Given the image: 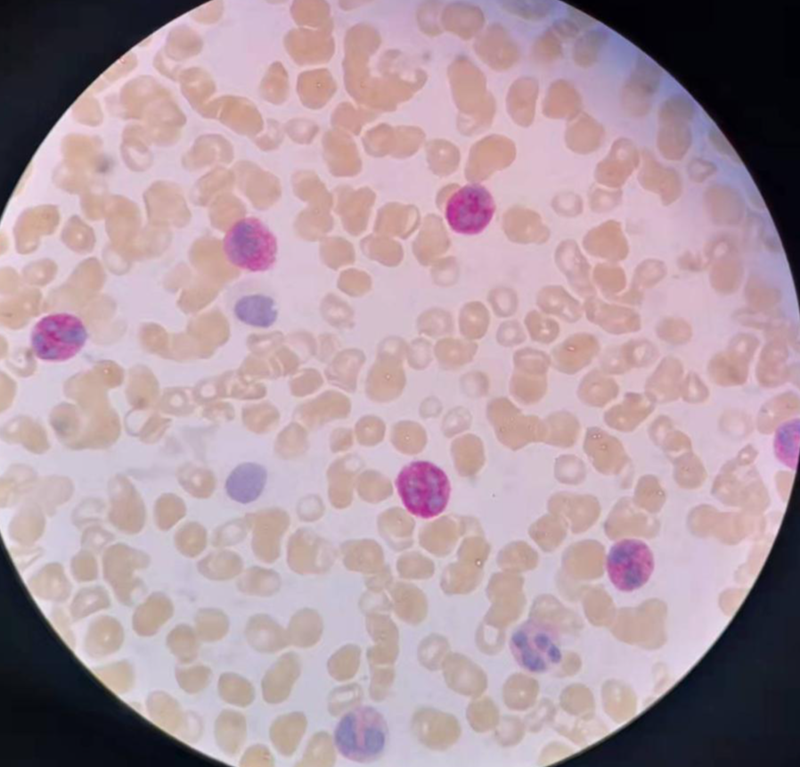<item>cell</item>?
<instances>
[{"label":"cell","mask_w":800,"mask_h":767,"mask_svg":"<svg viewBox=\"0 0 800 767\" xmlns=\"http://www.w3.org/2000/svg\"><path fill=\"white\" fill-rule=\"evenodd\" d=\"M788 351L781 339L767 343L759 355L755 366L757 383L764 388H777L793 376V369L788 365Z\"/></svg>","instance_id":"cell-13"},{"label":"cell","mask_w":800,"mask_h":767,"mask_svg":"<svg viewBox=\"0 0 800 767\" xmlns=\"http://www.w3.org/2000/svg\"><path fill=\"white\" fill-rule=\"evenodd\" d=\"M510 390L518 402L524 405L535 404L546 393L547 375L514 369Z\"/></svg>","instance_id":"cell-20"},{"label":"cell","mask_w":800,"mask_h":767,"mask_svg":"<svg viewBox=\"0 0 800 767\" xmlns=\"http://www.w3.org/2000/svg\"><path fill=\"white\" fill-rule=\"evenodd\" d=\"M619 386L616 381L601 369L587 373L577 387V397L586 406L603 408L616 398Z\"/></svg>","instance_id":"cell-15"},{"label":"cell","mask_w":800,"mask_h":767,"mask_svg":"<svg viewBox=\"0 0 800 767\" xmlns=\"http://www.w3.org/2000/svg\"><path fill=\"white\" fill-rule=\"evenodd\" d=\"M231 315L244 326L258 329L273 326L279 317V302L272 288L256 278L242 279L226 297Z\"/></svg>","instance_id":"cell-7"},{"label":"cell","mask_w":800,"mask_h":767,"mask_svg":"<svg viewBox=\"0 0 800 767\" xmlns=\"http://www.w3.org/2000/svg\"><path fill=\"white\" fill-rule=\"evenodd\" d=\"M710 392L708 386L695 372H690L682 380L680 397L690 404H700L706 401Z\"/></svg>","instance_id":"cell-24"},{"label":"cell","mask_w":800,"mask_h":767,"mask_svg":"<svg viewBox=\"0 0 800 767\" xmlns=\"http://www.w3.org/2000/svg\"><path fill=\"white\" fill-rule=\"evenodd\" d=\"M287 86L286 71L280 62H275L264 77L260 90L264 99L281 103L286 99Z\"/></svg>","instance_id":"cell-22"},{"label":"cell","mask_w":800,"mask_h":767,"mask_svg":"<svg viewBox=\"0 0 800 767\" xmlns=\"http://www.w3.org/2000/svg\"><path fill=\"white\" fill-rule=\"evenodd\" d=\"M659 336L672 344H683L689 341L691 332L689 326L680 320L664 321L658 328Z\"/></svg>","instance_id":"cell-25"},{"label":"cell","mask_w":800,"mask_h":767,"mask_svg":"<svg viewBox=\"0 0 800 767\" xmlns=\"http://www.w3.org/2000/svg\"><path fill=\"white\" fill-rule=\"evenodd\" d=\"M388 738L384 716L376 708L361 705L348 712L335 731V744L347 758L359 763L378 759Z\"/></svg>","instance_id":"cell-3"},{"label":"cell","mask_w":800,"mask_h":767,"mask_svg":"<svg viewBox=\"0 0 800 767\" xmlns=\"http://www.w3.org/2000/svg\"><path fill=\"white\" fill-rule=\"evenodd\" d=\"M510 648L517 664L533 673H543L562 660L561 642L556 628L529 618L511 634Z\"/></svg>","instance_id":"cell-5"},{"label":"cell","mask_w":800,"mask_h":767,"mask_svg":"<svg viewBox=\"0 0 800 767\" xmlns=\"http://www.w3.org/2000/svg\"><path fill=\"white\" fill-rule=\"evenodd\" d=\"M513 363L514 369L547 375L551 359L544 352L524 349L514 354Z\"/></svg>","instance_id":"cell-23"},{"label":"cell","mask_w":800,"mask_h":767,"mask_svg":"<svg viewBox=\"0 0 800 767\" xmlns=\"http://www.w3.org/2000/svg\"><path fill=\"white\" fill-rule=\"evenodd\" d=\"M694 114V103L685 95H673L663 102L658 142L665 156L678 158L686 152L691 143L690 122Z\"/></svg>","instance_id":"cell-9"},{"label":"cell","mask_w":800,"mask_h":767,"mask_svg":"<svg viewBox=\"0 0 800 767\" xmlns=\"http://www.w3.org/2000/svg\"><path fill=\"white\" fill-rule=\"evenodd\" d=\"M496 206L488 189L478 183L467 184L448 198L445 218L450 228L460 235H475L491 223Z\"/></svg>","instance_id":"cell-8"},{"label":"cell","mask_w":800,"mask_h":767,"mask_svg":"<svg viewBox=\"0 0 800 767\" xmlns=\"http://www.w3.org/2000/svg\"><path fill=\"white\" fill-rule=\"evenodd\" d=\"M395 485L405 509L419 518L438 516L450 499L451 483L447 474L427 460L405 465L398 473Z\"/></svg>","instance_id":"cell-1"},{"label":"cell","mask_w":800,"mask_h":767,"mask_svg":"<svg viewBox=\"0 0 800 767\" xmlns=\"http://www.w3.org/2000/svg\"><path fill=\"white\" fill-rule=\"evenodd\" d=\"M208 117H217L228 128L235 131H259L263 120L258 110L249 100L237 96H224L208 104Z\"/></svg>","instance_id":"cell-10"},{"label":"cell","mask_w":800,"mask_h":767,"mask_svg":"<svg viewBox=\"0 0 800 767\" xmlns=\"http://www.w3.org/2000/svg\"><path fill=\"white\" fill-rule=\"evenodd\" d=\"M598 351L599 345L592 340H589L585 345L573 340L557 347L551 359L556 370L567 375H575L586 367Z\"/></svg>","instance_id":"cell-16"},{"label":"cell","mask_w":800,"mask_h":767,"mask_svg":"<svg viewBox=\"0 0 800 767\" xmlns=\"http://www.w3.org/2000/svg\"><path fill=\"white\" fill-rule=\"evenodd\" d=\"M223 252L233 267L252 272L273 268L278 257V241L260 219L245 217L235 221L223 239Z\"/></svg>","instance_id":"cell-2"},{"label":"cell","mask_w":800,"mask_h":767,"mask_svg":"<svg viewBox=\"0 0 800 767\" xmlns=\"http://www.w3.org/2000/svg\"><path fill=\"white\" fill-rule=\"evenodd\" d=\"M683 378L682 362L673 356H666L648 377L644 393L655 404L673 402L680 398Z\"/></svg>","instance_id":"cell-11"},{"label":"cell","mask_w":800,"mask_h":767,"mask_svg":"<svg viewBox=\"0 0 800 767\" xmlns=\"http://www.w3.org/2000/svg\"><path fill=\"white\" fill-rule=\"evenodd\" d=\"M86 327L77 316L53 313L40 318L30 334L34 355L45 361L62 362L74 358L85 346Z\"/></svg>","instance_id":"cell-4"},{"label":"cell","mask_w":800,"mask_h":767,"mask_svg":"<svg viewBox=\"0 0 800 767\" xmlns=\"http://www.w3.org/2000/svg\"><path fill=\"white\" fill-rule=\"evenodd\" d=\"M617 351L627 372L632 368L649 367L658 358L657 350L648 342H629Z\"/></svg>","instance_id":"cell-21"},{"label":"cell","mask_w":800,"mask_h":767,"mask_svg":"<svg viewBox=\"0 0 800 767\" xmlns=\"http://www.w3.org/2000/svg\"><path fill=\"white\" fill-rule=\"evenodd\" d=\"M751 360L731 350L715 354L707 364L712 382L722 387L740 386L747 383Z\"/></svg>","instance_id":"cell-14"},{"label":"cell","mask_w":800,"mask_h":767,"mask_svg":"<svg viewBox=\"0 0 800 767\" xmlns=\"http://www.w3.org/2000/svg\"><path fill=\"white\" fill-rule=\"evenodd\" d=\"M655 406L645 393L629 392L624 395L621 402L606 411L605 419L611 425H635L650 415Z\"/></svg>","instance_id":"cell-18"},{"label":"cell","mask_w":800,"mask_h":767,"mask_svg":"<svg viewBox=\"0 0 800 767\" xmlns=\"http://www.w3.org/2000/svg\"><path fill=\"white\" fill-rule=\"evenodd\" d=\"M267 478L265 466L257 462H243L230 472L225 479L224 490L233 501L249 504L261 496Z\"/></svg>","instance_id":"cell-12"},{"label":"cell","mask_w":800,"mask_h":767,"mask_svg":"<svg viewBox=\"0 0 800 767\" xmlns=\"http://www.w3.org/2000/svg\"><path fill=\"white\" fill-rule=\"evenodd\" d=\"M775 431L773 449L777 459L787 467L796 470L799 454V420L788 419Z\"/></svg>","instance_id":"cell-19"},{"label":"cell","mask_w":800,"mask_h":767,"mask_svg":"<svg viewBox=\"0 0 800 767\" xmlns=\"http://www.w3.org/2000/svg\"><path fill=\"white\" fill-rule=\"evenodd\" d=\"M757 347V339L748 335H739L731 342L729 350L752 361Z\"/></svg>","instance_id":"cell-26"},{"label":"cell","mask_w":800,"mask_h":767,"mask_svg":"<svg viewBox=\"0 0 800 767\" xmlns=\"http://www.w3.org/2000/svg\"><path fill=\"white\" fill-rule=\"evenodd\" d=\"M605 567L609 581L616 590L633 592L650 579L655 569V558L645 541L624 538L610 547Z\"/></svg>","instance_id":"cell-6"},{"label":"cell","mask_w":800,"mask_h":767,"mask_svg":"<svg viewBox=\"0 0 800 767\" xmlns=\"http://www.w3.org/2000/svg\"><path fill=\"white\" fill-rule=\"evenodd\" d=\"M799 408L800 399L795 392L776 394L761 406L757 416L758 426L763 431L775 430L779 425L796 415Z\"/></svg>","instance_id":"cell-17"}]
</instances>
